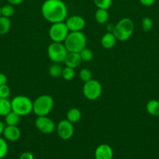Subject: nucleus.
<instances>
[{
  "mask_svg": "<svg viewBox=\"0 0 159 159\" xmlns=\"http://www.w3.org/2000/svg\"><path fill=\"white\" fill-rule=\"evenodd\" d=\"M114 27H115V25L111 24V23H108L106 26V29H107L108 32H113Z\"/></svg>",
  "mask_w": 159,
  "mask_h": 159,
  "instance_id": "35",
  "label": "nucleus"
},
{
  "mask_svg": "<svg viewBox=\"0 0 159 159\" xmlns=\"http://www.w3.org/2000/svg\"><path fill=\"white\" fill-rule=\"evenodd\" d=\"M65 24L70 32H77L82 31V30L85 27L86 22L85 20L80 16L74 15L66 19Z\"/></svg>",
  "mask_w": 159,
  "mask_h": 159,
  "instance_id": "11",
  "label": "nucleus"
},
{
  "mask_svg": "<svg viewBox=\"0 0 159 159\" xmlns=\"http://www.w3.org/2000/svg\"><path fill=\"white\" fill-rule=\"evenodd\" d=\"M95 159H112L113 151L108 144H102L97 147L94 152Z\"/></svg>",
  "mask_w": 159,
  "mask_h": 159,
  "instance_id": "12",
  "label": "nucleus"
},
{
  "mask_svg": "<svg viewBox=\"0 0 159 159\" xmlns=\"http://www.w3.org/2000/svg\"><path fill=\"white\" fill-rule=\"evenodd\" d=\"M94 18L97 23L99 24H104L108 22L109 18V13L108 12V9H98L95 12Z\"/></svg>",
  "mask_w": 159,
  "mask_h": 159,
  "instance_id": "17",
  "label": "nucleus"
},
{
  "mask_svg": "<svg viewBox=\"0 0 159 159\" xmlns=\"http://www.w3.org/2000/svg\"><path fill=\"white\" fill-rule=\"evenodd\" d=\"M117 39L112 32H107L102 36L101 39V43L105 49H112L115 47Z\"/></svg>",
  "mask_w": 159,
  "mask_h": 159,
  "instance_id": "15",
  "label": "nucleus"
},
{
  "mask_svg": "<svg viewBox=\"0 0 159 159\" xmlns=\"http://www.w3.org/2000/svg\"><path fill=\"white\" fill-rule=\"evenodd\" d=\"M63 43L68 52L80 53L86 48L87 38L82 31L70 32Z\"/></svg>",
  "mask_w": 159,
  "mask_h": 159,
  "instance_id": "2",
  "label": "nucleus"
},
{
  "mask_svg": "<svg viewBox=\"0 0 159 159\" xmlns=\"http://www.w3.org/2000/svg\"><path fill=\"white\" fill-rule=\"evenodd\" d=\"M70 30L64 22L55 23L51 24L48 30V35L53 42H64L68 36Z\"/></svg>",
  "mask_w": 159,
  "mask_h": 159,
  "instance_id": "8",
  "label": "nucleus"
},
{
  "mask_svg": "<svg viewBox=\"0 0 159 159\" xmlns=\"http://www.w3.org/2000/svg\"><path fill=\"white\" fill-rule=\"evenodd\" d=\"M48 56L50 60L54 63H62L65 58V56L68 54L65 45L59 42H52L50 43L47 50Z\"/></svg>",
  "mask_w": 159,
  "mask_h": 159,
  "instance_id": "6",
  "label": "nucleus"
},
{
  "mask_svg": "<svg viewBox=\"0 0 159 159\" xmlns=\"http://www.w3.org/2000/svg\"><path fill=\"white\" fill-rule=\"evenodd\" d=\"M81 62H82V59H81L80 53L75 52H68L64 60L65 66L74 68V69L80 65Z\"/></svg>",
  "mask_w": 159,
  "mask_h": 159,
  "instance_id": "14",
  "label": "nucleus"
},
{
  "mask_svg": "<svg viewBox=\"0 0 159 159\" xmlns=\"http://www.w3.org/2000/svg\"><path fill=\"white\" fill-rule=\"evenodd\" d=\"M3 137L9 141H17L21 136V131L17 126H7L5 127L2 133Z\"/></svg>",
  "mask_w": 159,
  "mask_h": 159,
  "instance_id": "13",
  "label": "nucleus"
},
{
  "mask_svg": "<svg viewBox=\"0 0 159 159\" xmlns=\"http://www.w3.org/2000/svg\"><path fill=\"white\" fill-rule=\"evenodd\" d=\"M41 11L44 18L51 23L64 22L68 14L66 5L62 0H45Z\"/></svg>",
  "mask_w": 159,
  "mask_h": 159,
  "instance_id": "1",
  "label": "nucleus"
},
{
  "mask_svg": "<svg viewBox=\"0 0 159 159\" xmlns=\"http://www.w3.org/2000/svg\"><path fill=\"white\" fill-rule=\"evenodd\" d=\"M81 116L82 114L80 110L77 108H71L66 113V120L72 124H75L80 120Z\"/></svg>",
  "mask_w": 159,
  "mask_h": 159,
  "instance_id": "18",
  "label": "nucleus"
},
{
  "mask_svg": "<svg viewBox=\"0 0 159 159\" xmlns=\"http://www.w3.org/2000/svg\"><path fill=\"white\" fill-rule=\"evenodd\" d=\"M8 150H9V148H8L6 139L0 137V159L4 158L6 156Z\"/></svg>",
  "mask_w": 159,
  "mask_h": 159,
  "instance_id": "27",
  "label": "nucleus"
},
{
  "mask_svg": "<svg viewBox=\"0 0 159 159\" xmlns=\"http://www.w3.org/2000/svg\"><path fill=\"white\" fill-rule=\"evenodd\" d=\"M75 76V70L74 68H70V67L65 66L63 68L62 72V77L66 81H71L73 79Z\"/></svg>",
  "mask_w": 159,
  "mask_h": 159,
  "instance_id": "24",
  "label": "nucleus"
},
{
  "mask_svg": "<svg viewBox=\"0 0 159 159\" xmlns=\"http://www.w3.org/2000/svg\"><path fill=\"white\" fill-rule=\"evenodd\" d=\"M94 3L98 9H108L112 6V0H94Z\"/></svg>",
  "mask_w": 159,
  "mask_h": 159,
  "instance_id": "25",
  "label": "nucleus"
},
{
  "mask_svg": "<svg viewBox=\"0 0 159 159\" xmlns=\"http://www.w3.org/2000/svg\"><path fill=\"white\" fill-rule=\"evenodd\" d=\"M79 77L84 82H87L92 79V73L87 68H83L80 71Z\"/></svg>",
  "mask_w": 159,
  "mask_h": 159,
  "instance_id": "28",
  "label": "nucleus"
},
{
  "mask_svg": "<svg viewBox=\"0 0 159 159\" xmlns=\"http://www.w3.org/2000/svg\"><path fill=\"white\" fill-rule=\"evenodd\" d=\"M102 93L101 84L95 79H90L87 82H84L83 86V94L84 97L90 101H94L100 98Z\"/></svg>",
  "mask_w": 159,
  "mask_h": 159,
  "instance_id": "7",
  "label": "nucleus"
},
{
  "mask_svg": "<svg viewBox=\"0 0 159 159\" xmlns=\"http://www.w3.org/2000/svg\"><path fill=\"white\" fill-rule=\"evenodd\" d=\"M19 159H34V155L32 153L29 152H23L20 155V158Z\"/></svg>",
  "mask_w": 159,
  "mask_h": 159,
  "instance_id": "31",
  "label": "nucleus"
},
{
  "mask_svg": "<svg viewBox=\"0 0 159 159\" xmlns=\"http://www.w3.org/2000/svg\"><path fill=\"white\" fill-rule=\"evenodd\" d=\"M11 28L10 19L1 16H0V34L4 35L9 31Z\"/></svg>",
  "mask_w": 159,
  "mask_h": 159,
  "instance_id": "20",
  "label": "nucleus"
},
{
  "mask_svg": "<svg viewBox=\"0 0 159 159\" xmlns=\"http://www.w3.org/2000/svg\"><path fill=\"white\" fill-rule=\"evenodd\" d=\"M146 110L151 116H159V101L157 99L148 101L146 105Z\"/></svg>",
  "mask_w": 159,
  "mask_h": 159,
  "instance_id": "16",
  "label": "nucleus"
},
{
  "mask_svg": "<svg viewBox=\"0 0 159 159\" xmlns=\"http://www.w3.org/2000/svg\"><path fill=\"white\" fill-rule=\"evenodd\" d=\"M7 83V77L3 73H0V85H6Z\"/></svg>",
  "mask_w": 159,
  "mask_h": 159,
  "instance_id": "33",
  "label": "nucleus"
},
{
  "mask_svg": "<svg viewBox=\"0 0 159 159\" xmlns=\"http://www.w3.org/2000/svg\"><path fill=\"white\" fill-rule=\"evenodd\" d=\"M54 99L49 95H41L33 102V113L37 116H48L54 107Z\"/></svg>",
  "mask_w": 159,
  "mask_h": 159,
  "instance_id": "4",
  "label": "nucleus"
},
{
  "mask_svg": "<svg viewBox=\"0 0 159 159\" xmlns=\"http://www.w3.org/2000/svg\"><path fill=\"white\" fill-rule=\"evenodd\" d=\"M12 110L11 101L8 99H1L0 98V116H5Z\"/></svg>",
  "mask_w": 159,
  "mask_h": 159,
  "instance_id": "21",
  "label": "nucleus"
},
{
  "mask_svg": "<svg viewBox=\"0 0 159 159\" xmlns=\"http://www.w3.org/2000/svg\"><path fill=\"white\" fill-rule=\"evenodd\" d=\"M12 110L20 116H26L33 112V102L26 96H15L11 100Z\"/></svg>",
  "mask_w": 159,
  "mask_h": 159,
  "instance_id": "5",
  "label": "nucleus"
},
{
  "mask_svg": "<svg viewBox=\"0 0 159 159\" xmlns=\"http://www.w3.org/2000/svg\"><path fill=\"white\" fill-rule=\"evenodd\" d=\"M15 13L14 6L11 4H6L3 6H1V16L5 17L10 18Z\"/></svg>",
  "mask_w": 159,
  "mask_h": 159,
  "instance_id": "23",
  "label": "nucleus"
},
{
  "mask_svg": "<svg viewBox=\"0 0 159 159\" xmlns=\"http://www.w3.org/2000/svg\"><path fill=\"white\" fill-rule=\"evenodd\" d=\"M34 123H35V126L37 130L46 134L53 133L55 129V124L54 121L47 116H37Z\"/></svg>",
  "mask_w": 159,
  "mask_h": 159,
  "instance_id": "10",
  "label": "nucleus"
},
{
  "mask_svg": "<svg viewBox=\"0 0 159 159\" xmlns=\"http://www.w3.org/2000/svg\"><path fill=\"white\" fill-rule=\"evenodd\" d=\"M140 2L144 6H151L154 4L156 0H139Z\"/></svg>",
  "mask_w": 159,
  "mask_h": 159,
  "instance_id": "32",
  "label": "nucleus"
},
{
  "mask_svg": "<svg viewBox=\"0 0 159 159\" xmlns=\"http://www.w3.org/2000/svg\"><path fill=\"white\" fill-rule=\"evenodd\" d=\"M4 128H5L4 124H3V123L2 122L1 120H0V136H1V135L2 134L3 130H4Z\"/></svg>",
  "mask_w": 159,
  "mask_h": 159,
  "instance_id": "36",
  "label": "nucleus"
},
{
  "mask_svg": "<svg viewBox=\"0 0 159 159\" xmlns=\"http://www.w3.org/2000/svg\"><path fill=\"white\" fill-rule=\"evenodd\" d=\"M0 16H1V6H0Z\"/></svg>",
  "mask_w": 159,
  "mask_h": 159,
  "instance_id": "37",
  "label": "nucleus"
},
{
  "mask_svg": "<svg viewBox=\"0 0 159 159\" xmlns=\"http://www.w3.org/2000/svg\"><path fill=\"white\" fill-rule=\"evenodd\" d=\"M80 54L81 59H82V61H86L88 62L92 60L93 58V52H92L91 50L88 49V48H84L82 51L80 52Z\"/></svg>",
  "mask_w": 159,
  "mask_h": 159,
  "instance_id": "26",
  "label": "nucleus"
},
{
  "mask_svg": "<svg viewBox=\"0 0 159 159\" xmlns=\"http://www.w3.org/2000/svg\"><path fill=\"white\" fill-rule=\"evenodd\" d=\"M141 26L143 28V31L145 32H149L153 26V20L152 19L148 16L143 17L141 22Z\"/></svg>",
  "mask_w": 159,
  "mask_h": 159,
  "instance_id": "29",
  "label": "nucleus"
},
{
  "mask_svg": "<svg viewBox=\"0 0 159 159\" xmlns=\"http://www.w3.org/2000/svg\"><path fill=\"white\" fill-rule=\"evenodd\" d=\"M62 69L63 68L59 63H54L48 68V74L53 78H58L62 76Z\"/></svg>",
  "mask_w": 159,
  "mask_h": 159,
  "instance_id": "22",
  "label": "nucleus"
},
{
  "mask_svg": "<svg viewBox=\"0 0 159 159\" xmlns=\"http://www.w3.org/2000/svg\"><path fill=\"white\" fill-rule=\"evenodd\" d=\"M56 130L59 138L62 140H69L73 136L74 134V127L73 124L69 120H60L57 124Z\"/></svg>",
  "mask_w": 159,
  "mask_h": 159,
  "instance_id": "9",
  "label": "nucleus"
},
{
  "mask_svg": "<svg viewBox=\"0 0 159 159\" xmlns=\"http://www.w3.org/2000/svg\"><path fill=\"white\" fill-rule=\"evenodd\" d=\"M134 31V23L131 19L124 17L121 19L116 24L113 30V34L116 37L117 40L125 41L130 38Z\"/></svg>",
  "mask_w": 159,
  "mask_h": 159,
  "instance_id": "3",
  "label": "nucleus"
},
{
  "mask_svg": "<svg viewBox=\"0 0 159 159\" xmlns=\"http://www.w3.org/2000/svg\"><path fill=\"white\" fill-rule=\"evenodd\" d=\"M9 4L12 5V6H18L20 5L23 2V0H7Z\"/></svg>",
  "mask_w": 159,
  "mask_h": 159,
  "instance_id": "34",
  "label": "nucleus"
},
{
  "mask_svg": "<svg viewBox=\"0 0 159 159\" xmlns=\"http://www.w3.org/2000/svg\"><path fill=\"white\" fill-rule=\"evenodd\" d=\"M10 96V88L7 84L0 85V98L1 99H8Z\"/></svg>",
  "mask_w": 159,
  "mask_h": 159,
  "instance_id": "30",
  "label": "nucleus"
},
{
  "mask_svg": "<svg viewBox=\"0 0 159 159\" xmlns=\"http://www.w3.org/2000/svg\"><path fill=\"white\" fill-rule=\"evenodd\" d=\"M20 116L11 110L8 114L5 116V123L7 126H17L20 122Z\"/></svg>",
  "mask_w": 159,
  "mask_h": 159,
  "instance_id": "19",
  "label": "nucleus"
}]
</instances>
